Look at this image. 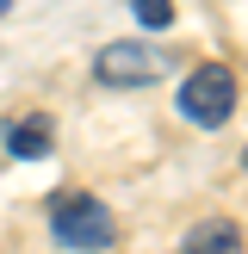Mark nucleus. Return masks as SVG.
I'll return each instance as SVG.
<instances>
[{
	"mask_svg": "<svg viewBox=\"0 0 248 254\" xmlns=\"http://www.w3.org/2000/svg\"><path fill=\"white\" fill-rule=\"evenodd\" d=\"M50 236H56L62 248H74V254H99V248L118 242V217L106 211V198L68 192V198H56V211H50Z\"/></svg>",
	"mask_w": 248,
	"mask_h": 254,
	"instance_id": "f257e3e1",
	"label": "nucleus"
},
{
	"mask_svg": "<svg viewBox=\"0 0 248 254\" xmlns=\"http://www.w3.org/2000/svg\"><path fill=\"white\" fill-rule=\"evenodd\" d=\"M230 112H236V74L223 62H205V68H192L180 81V118L186 124L217 130V124H230Z\"/></svg>",
	"mask_w": 248,
	"mask_h": 254,
	"instance_id": "f03ea898",
	"label": "nucleus"
},
{
	"mask_svg": "<svg viewBox=\"0 0 248 254\" xmlns=\"http://www.w3.org/2000/svg\"><path fill=\"white\" fill-rule=\"evenodd\" d=\"M174 56L161 44H106L93 62V81L99 87H149V81H168Z\"/></svg>",
	"mask_w": 248,
	"mask_h": 254,
	"instance_id": "7ed1b4c3",
	"label": "nucleus"
},
{
	"mask_svg": "<svg viewBox=\"0 0 248 254\" xmlns=\"http://www.w3.org/2000/svg\"><path fill=\"white\" fill-rule=\"evenodd\" d=\"M50 149H56V124H50L44 112H31V118L6 124V155H19V161H44Z\"/></svg>",
	"mask_w": 248,
	"mask_h": 254,
	"instance_id": "20e7f679",
	"label": "nucleus"
},
{
	"mask_svg": "<svg viewBox=\"0 0 248 254\" xmlns=\"http://www.w3.org/2000/svg\"><path fill=\"white\" fill-rule=\"evenodd\" d=\"M180 254H242V230L230 217H205L198 230H186Z\"/></svg>",
	"mask_w": 248,
	"mask_h": 254,
	"instance_id": "39448f33",
	"label": "nucleus"
},
{
	"mask_svg": "<svg viewBox=\"0 0 248 254\" xmlns=\"http://www.w3.org/2000/svg\"><path fill=\"white\" fill-rule=\"evenodd\" d=\"M136 25H149V31H168L174 25V0H130Z\"/></svg>",
	"mask_w": 248,
	"mask_h": 254,
	"instance_id": "423d86ee",
	"label": "nucleus"
},
{
	"mask_svg": "<svg viewBox=\"0 0 248 254\" xmlns=\"http://www.w3.org/2000/svg\"><path fill=\"white\" fill-rule=\"evenodd\" d=\"M6 12H12V0H0V19H6Z\"/></svg>",
	"mask_w": 248,
	"mask_h": 254,
	"instance_id": "0eeeda50",
	"label": "nucleus"
},
{
	"mask_svg": "<svg viewBox=\"0 0 248 254\" xmlns=\"http://www.w3.org/2000/svg\"><path fill=\"white\" fill-rule=\"evenodd\" d=\"M242 168H248V155H242Z\"/></svg>",
	"mask_w": 248,
	"mask_h": 254,
	"instance_id": "6e6552de",
	"label": "nucleus"
}]
</instances>
